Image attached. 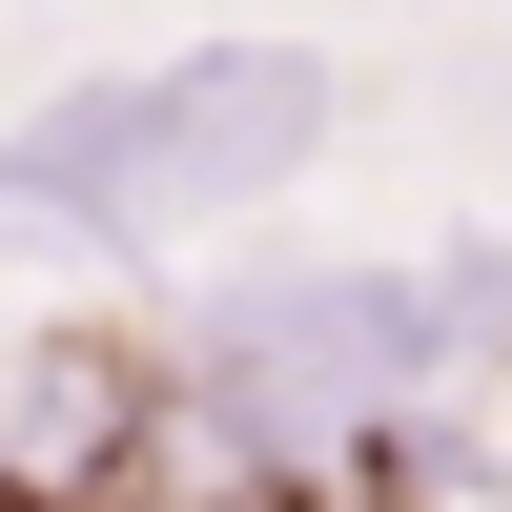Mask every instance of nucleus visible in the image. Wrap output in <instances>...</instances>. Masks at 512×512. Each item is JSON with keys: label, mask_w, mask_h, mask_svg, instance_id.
<instances>
[{"label": "nucleus", "mask_w": 512, "mask_h": 512, "mask_svg": "<svg viewBox=\"0 0 512 512\" xmlns=\"http://www.w3.org/2000/svg\"><path fill=\"white\" fill-rule=\"evenodd\" d=\"M308 123H328V62H287V41H205V62H144V82H103V103H41L21 144H0V205L205 226V205H246L267 164H308Z\"/></svg>", "instance_id": "1"}, {"label": "nucleus", "mask_w": 512, "mask_h": 512, "mask_svg": "<svg viewBox=\"0 0 512 512\" xmlns=\"http://www.w3.org/2000/svg\"><path fill=\"white\" fill-rule=\"evenodd\" d=\"M492 328V267H369V287H308V308H246L226 328V410H369L410 369H451Z\"/></svg>", "instance_id": "2"}]
</instances>
